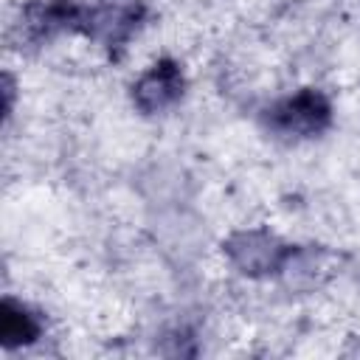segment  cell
Masks as SVG:
<instances>
[{
    "mask_svg": "<svg viewBox=\"0 0 360 360\" xmlns=\"http://www.w3.org/2000/svg\"><path fill=\"white\" fill-rule=\"evenodd\" d=\"M87 0H28L14 22L17 45H45L62 34H82Z\"/></svg>",
    "mask_w": 360,
    "mask_h": 360,
    "instance_id": "6da1fadb",
    "label": "cell"
},
{
    "mask_svg": "<svg viewBox=\"0 0 360 360\" xmlns=\"http://www.w3.org/2000/svg\"><path fill=\"white\" fill-rule=\"evenodd\" d=\"M329 124H332V104L315 87H304L292 96H284L281 101L264 110V127L278 138H290V141L318 138L329 129Z\"/></svg>",
    "mask_w": 360,
    "mask_h": 360,
    "instance_id": "7a4b0ae2",
    "label": "cell"
},
{
    "mask_svg": "<svg viewBox=\"0 0 360 360\" xmlns=\"http://www.w3.org/2000/svg\"><path fill=\"white\" fill-rule=\"evenodd\" d=\"M149 8L143 0H87V17L82 37L121 51L146 22Z\"/></svg>",
    "mask_w": 360,
    "mask_h": 360,
    "instance_id": "3957f363",
    "label": "cell"
},
{
    "mask_svg": "<svg viewBox=\"0 0 360 360\" xmlns=\"http://www.w3.org/2000/svg\"><path fill=\"white\" fill-rule=\"evenodd\" d=\"M295 248L278 242L267 231H239L225 242V256L245 276H270L287 267Z\"/></svg>",
    "mask_w": 360,
    "mask_h": 360,
    "instance_id": "277c9868",
    "label": "cell"
},
{
    "mask_svg": "<svg viewBox=\"0 0 360 360\" xmlns=\"http://www.w3.org/2000/svg\"><path fill=\"white\" fill-rule=\"evenodd\" d=\"M183 93H186L183 68L174 59H158L132 84V104L143 115H158L172 110L183 98Z\"/></svg>",
    "mask_w": 360,
    "mask_h": 360,
    "instance_id": "5b68a950",
    "label": "cell"
},
{
    "mask_svg": "<svg viewBox=\"0 0 360 360\" xmlns=\"http://www.w3.org/2000/svg\"><path fill=\"white\" fill-rule=\"evenodd\" d=\"M42 335V318L17 298H3L0 304V343L3 349L28 346Z\"/></svg>",
    "mask_w": 360,
    "mask_h": 360,
    "instance_id": "8992f818",
    "label": "cell"
}]
</instances>
